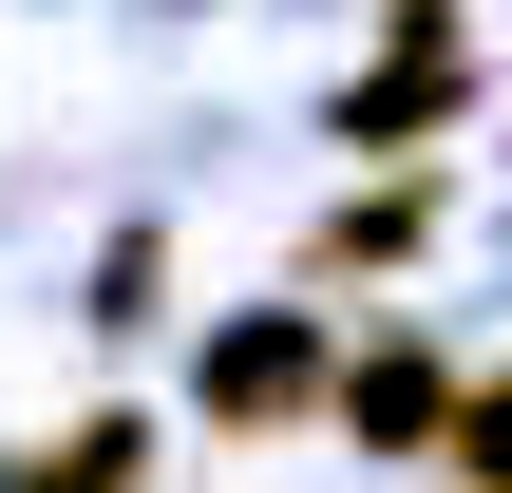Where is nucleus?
Wrapping results in <instances>:
<instances>
[{
	"instance_id": "f257e3e1",
	"label": "nucleus",
	"mask_w": 512,
	"mask_h": 493,
	"mask_svg": "<svg viewBox=\"0 0 512 493\" xmlns=\"http://www.w3.org/2000/svg\"><path fill=\"white\" fill-rule=\"evenodd\" d=\"M323 361H342L323 304H247V323L190 361V399H209V437H304V418H323Z\"/></svg>"
},
{
	"instance_id": "f03ea898",
	"label": "nucleus",
	"mask_w": 512,
	"mask_h": 493,
	"mask_svg": "<svg viewBox=\"0 0 512 493\" xmlns=\"http://www.w3.org/2000/svg\"><path fill=\"white\" fill-rule=\"evenodd\" d=\"M475 114V19L456 0H399V57L342 95V152H418V133H456Z\"/></svg>"
},
{
	"instance_id": "7ed1b4c3",
	"label": "nucleus",
	"mask_w": 512,
	"mask_h": 493,
	"mask_svg": "<svg viewBox=\"0 0 512 493\" xmlns=\"http://www.w3.org/2000/svg\"><path fill=\"white\" fill-rule=\"evenodd\" d=\"M323 418H342L361 456H437V418H456V361H437V342H361V361H323Z\"/></svg>"
},
{
	"instance_id": "20e7f679",
	"label": "nucleus",
	"mask_w": 512,
	"mask_h": 493,
	"mask_svg": "<svg viewBox=\"0 0 512 493\" xmlns=\"http://www.w3.org/2000/svg\"><path fill=\"white\" fill-rule=\"evenodd\" d=\"M418 228H437V190H418V171H380V190H342V209L304 228V285H361V266H418Z\"/></svg>"
},
{
	"instance_id": "39448f33",
	"label": "nucleus",
	"mask_w": 512,
	"mask_h": 493,
	"mask_svg": "<svg viewBox=\"0 0 512 493\" xmlns=\"http://www.w3.org/2000/svg\"><path fill=\"white\" fill-rule=\"evenodd\" d=\"M19 493H152V418H76V437H38Z\"/></svg>"
},
{
	"instance_id": "423d86ee",
	"label": "nucleus",
	"mask_w": 512,
	"mask_h": 493,
	"mask_svg": "<svg viewBox=\"0 0 512 493\" xmlns=\"http://www.w3.org/2000/svg\"><path fill=\"white\" fill-rule=\"evenodd\" d=\"M76 323H95V342H152V323H171V228H114V247H95V304H76Z\"/></svg>"
},
{
	"instance_id": "0eeeda50",
	"label": "nucleus",
	"mask_w": 512,
	"mask_h": 493,
	"mask_svg": "<svg viewBox=\"0 0 512 493\" xmlns=\"http://www.w3.org/2000/svg\"><path fill=\"white\" fill-rule=\"evenodd\" d=\"M437 475L512 493V361H494V380H456V418H437Z\"/></svg>"
}]
</instances>
